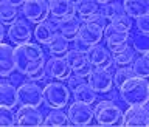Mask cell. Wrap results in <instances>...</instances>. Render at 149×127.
Listing matches in <instances>:
<instances>
[{
	"label": "cell",
	"mask_w": 149,
	"mask_h": 127,
	"mask_svg": "<svg viewBox=\"0 0 149 127\" xmlns=\"http://www.w3.org/2000/svg\"><path fill=\"white\" fill-rule=\"evenodd\" d=\"M17 99L20 105H30V107H40L44 102V92L42 87L36 82H23L17 87Z\"/></svg>",
	"instance_id": "cell-6"
},
{
	"label": "cell",
	"mask_w": 149,
	"mask_h": 127,
	"mask_svg": "<svg viewBox=\"0 0 149 127\" xmlns=\"http://www.w3.org/2000/svg\"><path fill=\"white\" fill-rule=\"evenodd\" d=\"M100 12L107 19V20H113V19L120 17V16H123V14H124V8H123V3L112 0V2L102 3V6H101V9H100Z\"/></svg>",
	"instance_id": "cell-29"
},
{
	"label": "cell",
	"mask_w": 149,
	"mask_h": 127,
	"mask_svg": "<svg viewBox=\"0 0 149 127\" xmlns=\"http://www.w3.org/2000/svg\"><path fill=\"white\" fill-rule=\"evenodd\" d=\"M68 116L67 113H64L62 109H51V112L47 115V118H44V123L42 126H56V127H61V126H68Z\"/></svg>",
	"instance_id": "cell-27"
},
{
	"label": "cell",
	"mask_w": 149,
	"mask_h": 127,
	"mask_svg": "<svg viewBox=\"0 0 149 127\" xmlns=\"http://www.w3.org/2000/svg\"><path fill=\"white\" fill-rule=\"evenodd\" d=\"M5 36H6V30H5V25L0 22V42H3Z\"/></svg>",
	"instance_id": "cell-38"
},
{
	"label": "cell",
	"mask_w": 149,
	"mask_h": 127,
	"mask_svg": "<svg viewBox=\"0 0 149 127\" xmlns=\"http://www.w3.org/2000/svg\"><path fill=\"white\" fill-rule=\"evenodd\" d=\"M86 22H92V23H95V25H98L100 28H102V30H104V28L107 26V23H109V20H107V19H106L104 16H102V14H101L100 11L95 12L90 19H87Z\"/></svg>",
	"instance_id": "cell-34"
},
{
	"label": "cell",
	"mask_w": 149,
	"mask_h": 127,
	"mask_svg": "<svg viewBox=\"0 0 149 127\" xmlns=\"http://www.w3.org/2000/svg\"><path fill=\"white\" fill-rule=\"evenodd\" d=\"M130 68H132V71H134L135 76L148 79L149 78V53L140 54L138 58H135Z\"/></svg>",
	"instance_id": "cell-28"
},
{
	"label": "cell",
	"mask_w": 149,
	"mask_h": 127,
	"mask_svg": "<svg viewBox=\"0 0 149 127\" xmlns=\"http://www.w3.org/2000/svg\"><path fill=\"white\" fill-rule=\"evenodd\" d=\"M42 92H44V102L50 109H64L68 105L72 98L70 88L62 81L48 82L42 88Z\"/></svg>",
	"instance_id": "cell-3"
},
{
	"label": "cell",
	"mask_w": 149,
	"mask_h": 127,
	"mask_svg": "<svg viewBox=\"0 0 149 127\" xmlns=\"http://www.w3.org/2000/svg\"><path fill=\"white\" fill-rule=\"evenodd\" d=\"M45 74L54 81H67V78L72 74V68L68 67L65 58L54 56L45 62Z\"/></svg>",
	"instance_id": "cell-12"
},
{
	"label": "cell",
	"mask_w": 149,
	"mask_h": 127,
	"mask_svg": "<svg viewBox=\"0 0 149 127\" xmlns=\"http://www.w3.org/2000/svg\"><path fill=\"white\" fill-rule=\"evenodd\" d=\"M56 34H58V20L56 19H45L44 22L36 23V28L33 31L36 42L40 45H48Z\"/></svg>",
	"instance_id": "cell-15"
},
{
	"label": "cell",
	"mask_w": 149,
	"mask_h": 127,
	"mask_svg": "<svg viewBox=\"0 0 149 127\" xmlns=\"http://www.w3.org/2000/svg\"><path fill=\"white\" fill-rule=\"evenodd\" d=\"M47 2H48V3H50V2H53V0H47Z\"/></svg>",
	"instance_id": "cell-43"
},
{
	"label": "cell",
	"mask_w": 149,
	"mask_h": 127,
	"mask_svg": "<svg viewBox=\"0 0 149 127\" xmlns=\"http://www.w3.org/2000/svg\"><path fill=\"white\" fill-rule=\"evenodd\" d=\"M102 37L106 39V46L109 48L110 53H115L121 48H124L129 42V30H126L123 25H120L118 22L110 20L104 28Z\"/></svg>",
	"instance_id": "cell-5"
},
{
	"label": "cell",
	"mask_w": 149,
	"mask_h": 127,
	"mask_svg": "<svg viewBox=\"0 0 149 127\" xmlns=\"http://www.w3.org/2000/svg\"><path fill=\"white\" fill-rule=\"evenodd\" d=\"M132 76H134L132 68L130 67H121L120 70H116V71L113 73V85L120 87L124 81H127V79L132 78Z\"/></svg>",
	"instance_id": "cell-33"
},
{
	"label": "cell",
	"mask_w": 149,
	"mask_h": 127,
	"mask_svg": "<svg viewBox=\"0 0 149 127\" xmlns=\"http://www.w3.org/2000/svg\"><path fill=\"white\" fill-rule=\"evenodd\" d=\"M96 3H100V5H102V3H107V2H112V0H95Z\"/></svg>",
	"instance_id": "cell-40"
},
{
	"label": "cell",
	"mask_w": 149,
	"mask_h": 127,
	"mask_svg": "<svg viewBox=\"0 0 149 127\" xmlns=\"http://www.w3.org/2000/svg\"><path fill=\"white\" fill-rule=\"evenodd\" d=\"M72 96H73L74 101L84 102V104H90V105H92L93 102L96 101L98 93L93 90V88L88 85V84L82 82V84H79L76 88H73V90H72Z\"/></svg>",
	"instance_id": "cell-23"
},
{
	"label": "cell",
	"mask_w": 149,
	"mask_h": 127,
	"mask_svg": "<svg viewBox=\"0 0 149 127\" xmlns=\"http://www.w3.org/2000/svg\"><path fill=\"white\" fill-rule=\"evenodd\" d=\"M22 14L28 22L40 23L50 16V5L47 0H26L22 5Z\"/></svg>",
	"instance_id": "cell-7"
},
{
	"label": "cell",
	"mask_w": 149,
	"mask_h": 127,
	"mask_svg": "<svg viewBox=\"0 0 149 127\" xmlns=\"http://www.w3.org/2000/svg\"><path fill=\"white\" fill-rule=\"evenodd\" d=\"M6 36L9 37V40H11L14 45H20V44H25V42L31 40L33 30L25 20L16 19V20L9 25L8 31H6Z\"/></svg>",
	"instance_id": "cell-14"
},
{
	"label": "cell",
	"mask_w": 149,
	"mask_h": 127,
	"mask_svg": "<svg viewBox=\"0 0 149 127\" xmlns=\"http://www.w3.org/2000/svg\"><path fill=\"white\" fill-rule=\"evenodd\" d=\"M67 116H68V123L72 126L86 127V126H90L93 121V109L90 107V104L74 101L68 107Z\"/></svg>",
	"instance_id": "cell-9"
},
{
	"label": "cell",
	"mask_w": 149,
	"mask_h": 127,
	"mask_svg": "<svg viewBox=\"0 0 149 127\" xmlns=\"http://www.w3.org/2000/svg\"><path fill=\"white\" fill-rule=\"evenodd\" d=\"M6 2H9L11 5H14V6H22L26 0H6Z\"/></svg>",
	"instance_id": "cell-39"
},
{
	"label": "cell",
	"mask_w": 149,
	"mask_h": 127,
	"mask_svg": "<svg viewBox=\"0 0 149 127\" xmlns=\"http://www.w3.org/2000/svg\"><path fill=\"white\" fill-rule=\"evenodd\" d=\"M130 46L135 50L137 54H144L149 53V33H135L130 40Z\"/></svg>",
	"instance_id": "cell-30"
},
{
	"label": "cell",
	"mask_w": 149,
	"mask_h": 127,
	"mask_svg": "<svg viewBox=\"0 0 149 127\" xmlns=\"http://www.w3.org/2000/svg\"><path fill=\"white\" fill-rule=\"evenodd\" d=\"M93 119L100 126H104V127L120 126L123 123V112L115 102L101 101L98 102L95 110H93Z\"/></svg>",
	"instance_id": "cell-4"
},
{
	"label": "cell",
	"mask_w": 149,
	"mask_h": 127,
	"mask_svg": "<svg viewBox=\"0 0 149 127\" xmlns=\"http://www.w3.org/2000/svg\"><path fill=\"white\" fill-rule=\"evenodd\" d=\"M70 2H72V3H73V5H78V3H79V2H81V0H70Z\"/></svg>",
	"instance_id": "cell-41"
},
{
	"label": "cell",
	"mask_w": 149,
	"mask_h": 127,
	"mask_svg": "<svg viewBox=\"0 0 149 127\" xmlns=\"http://www.w3.org/2000/svg\"><path fill=\"white\" fill-rule=\"evenodd\" d=\"M30 81L33 82H40V81H44V79L47 78V74H45V67H42L39 70H36V71H33L31 74H28L26 76Z\"/></svg>",
	"instance_id": "cell-36"
},
{
	"label": "cell",
	"mask_w": 149,
	"mask_h": 127,
	"mask_svg": "<svg viewBox=\"0 0 149 127\" xmlns=\"http://www.w3.org/2000/svg\"><path fill=\"white\" fill-rule=\"evenodd\" d=\"M17 16H19L17 6H14L6 0H0V22L3 25H11L17 19Z\"/></svg>",
	"instance_id": "cell-26"
},
{
	"label": "cell",
	"mask_w": 149,
	"mask_h": 127,
	"mask_svg": "<svg viewBox=\"0 0 149 127\" xmlns=\"http://www.w3.org/2000/svg\"><path fill=\"white\" fill-rule=\"evenodd\" d=\"M16 70L14 65V48L8 44L0 42V76L6 78Z\"/></svg>",
	"instance_id": "cell-19"
},
{
	"label": "cell",
	"mask_w": 149,
	"mask_h": 127,
	"mask_svg": "<svg viewBox=\"0 0 149 127\" xmlns=\"http://www.w3.org/2000/svg\"><path fill=\"white\" fill-rule=\"evenodd\" d=\"M135 50L130 45H126L124 48H121L115 53H112V59H113V64L116 67H129L132 65L134 59H135Z\"/></svg>",
	"instance_id": "cell-24"
},
{
	"label": "cell",
	"mask_w": 149,
	"mask_h": 127,
	"mask_svg": "<svg viewBox=\"0 0 149 127\" xmlns=\"http://www.w3.org/2000/svg\"><path fill=\"white\" fill-rule=\"evenodd\" d=\"M144 107H146V110L149 112V102H148V104H144Z\"/></svg>",
	"instance_id": "cell-42"
},
{
	"label": "cell",
	"mask_w": 149,
	"mask_h": 127,
	"mask_svg": "<svg viewBox=\"0 0 149 127\" xmlns=\"http://www.w3.org/2000/svg\"><path fill=\"white\" fill-rule=\"evenodd\" d=\"M123 8L127 16L137 19L144 14H149V0H124Z\"/></svg>",
	"instance_id": "cell-21"
},
{
	"label": "cell",
	"mask_w": 149,
	"mask_h": 127,
	"mask_svg": "<svg viewBox=\"0 0 149 127\" xmlns=\"http://www.w3.org/2000/svg\"><path fill=\"white\" fill-rule=\"evenodd\" d=\"M64 56H65V60H67L68 67L72 68V71L74 74H78L81 78H87V74L92 70V65L87 60L86 51L74 48V50H68Z\"/></svg>",
	"instance_id": "cell-11"
},
{
	"label": "cell",
	"mask_w": 149,
	"mask_h": 127,
	"mask_svg": "<svg viewBox=\"0 0 149 127\" xmlns=\"http://www.w3.org/2000/svg\"><path fill=\"white\" fill-rule=\"evenodd\" d=\"M137 30L141 33H149V14L137 17Z\"/></svg>",
	"instance_id": "cell-35"
},
{
	"label": "cell",
	"mask_w": 149,
	"mask_h": 127,
	"mask_svg": "<svg viewBox=\"0 0 149 127\" xmlns=\"http://www.w3.org/2000/svg\"><path fill=\"white\" fill-rule=\"evenodd\" d=\"M17 104V88L9 82H0V105L13 109Z\"/></svg>",
	"instance_id": "cell-22"
},
{
	"label": "cell",
	"mask_w": 149,
	"mask_h": 127,
	"mask_svg": "<svg viewBox=\"0 0 149 127\" xmlns=\"http://www.w3.org/2000/svg\"><path fill=\"white\" fill-rule=\"evenodd\" d=\"M47 46H48L50 53L53 56H64L68 51V39H65L64 36H61L58 33Z\"/></svg>",
	"instance_id": "cell-31"
},
{
	"label": "cell",
	"mask_w": 149,
	"mask_h": 127,
	"mask_svg": "<svg viewBox=\"0 0 149 127\" xmlns=\"http://www.w3.org/2000/svg\"><path fill=\"white\" fill-rule=\"evenodd\" d=\"M123 126L127 127H148L149 126V112L144 105H129L123 113Z\"/></svg>",
	"instance_id": "cell-13"
},
{
	"label": "cell",
	"mask_w": 149,
	"mask_h": 127,
	"mask_svg": "<svg viewBox=\"0 0 149 127\" xmlns=\"http://www.w3.org/2000/svg\"><path fill=\"white\" fill-rule=\"evenodd\" d=\"M14 65L19 74L28 76L33 71L45 67V53L42 50L40 44H25L14 46Z\"/></svg>",
	"instance_id": "cell-1"
},
{
	"label": "cell",
	"mask_w": 149,
	"mask_h": 127,
	"mask_svg": "<svg viewBox=\"0 0 149 127\" xmlns=\"http://www.w3.org/2000/svg\"><path fill=\"white\" fill-rule=\"evenodd\" d=\"M82 82H86V81H84V78L78 76V74H73V76L70 74V76L67 78V84H68L67 87L70 88V90H73V88H76V87L79 85V84H82Z\"/></svg>",
	"instance_id": "cell-37"
},
{
	"label": "cell",
	"mask_w": 149,
	"mask_h": 127,
	"mask_svg": "<svg viewBox=\"0 0 149 127\" xmlns=\"http://www.w3.org/2000/svg\"><path fill=\"white\" fill-rule=\"evenodd\" d=\"M74 11H76L78 17L82 22H86L87 19H90L95 12H98V3L95 0H81L78 5H74Z\"/></svg>",
	"instance_id": "cell-25"
},
{
	"label": "cell",
	"mask_w": 149,
	"mask_h": 127,
	"mask_svg": "<svg viewBox=\"0 0 149 127\" xmlns=\"http://www.w3.org/2000/svg\"><path fill=\"white\" fill-rule=\"evenodd\" d=\"M81 25H82V20L73 14V16H70V17L58 20V33L61 36H64L65 39H68V42L76 40Z\"/></svg>",
	"instance_id": "cell-18"
},
{
	"label": "cell",
	"mask_w": 149,
	"mask_h": 127,
	"mask_svg": "<svg viewBox=\"0 0 149 127\" xmlns=\"http://www.w3.org/2000/svg\"><path fill=\"white\" fill-rule=\"evenodd\" d=\"M86 56L88 64L92 65V68H109L112 64H113V59H112V53L109 51V48L104 45L95 44L90 45L86 50Z\"/></svg>",
	"instance_id": "cell-10"
},
{
	"label": "cell",
	"mask_w": 149,
	"mask_h": 127,
	"mask_svg": "<svg viewBox=\"0 0 149 127\" xmlns=\"http://www.w3.org/2000/svg\"><path fill=\"white\" fill-rule=\"evenodd\" d=\"M11 126H17L16 113L9 107L0 105V127H11Z\"/></svg>",
	"instance_id": "cell-32"
},
{
	"label": "cell",
	"mask_w": 149,
	"mask_h": 127,
	"mask_svg": "<svg viewBox=\"0 0 149 127\" xmlns=\"http://www.w3.org/2000/svg\"><path fill=\"white\" fill-rule=\"evenodd\" d=\"M102 33H104V30L100 28L98 25H95V23L82 22L81 28H79V33H78V40L87 46L100 44L102 39Z\"/></svg>",
	"instance_id": "cell-17"
},
{
	"label": "cell",
	"mask_w": 149,
	"mask_h": 127,
	"mask_svg": "<svg viewBox=\"0 0 149 127\" xmlns=\"http://www.w3.org/2000/svg\"><path fill=\"white\" fill-rule=\"evenodd\" d=\"M120 96L127 105H144L149 102V81L146 78L134 76L118 87Z\"/></svg>",
	"instance_id": "cell-2"
},
{
	"label": "cell",
	"mask_w": 149,
	"mask_h": 127,
	"mask_svg": "<svg viewBox=\"0 0 149 127\" xmlns=\"http://www.w3.org/2000/svg\"><path fill=\"white\" fill-rule=\"evenodd\" d=\"M48 5H50L51 17L56 19V20L70 17L76 12L74 11V5L70 2V0H53V2H50Z\"/></svg>",
	"instance_id": "cell-20"
},
{
	"label": "cell",
	"mask_w": 149,
	"mask_h": 127,
	"mask_svg": "<svg viewBox=\"0 0 149 127\" xmlns=\"http://www.w3.org/2000/svg\"><path fill=\"white\" fill-rule=\"evenodd\" d=\"M16 121H17V126L37 127V126H42V123H44V116H42L37 107L22 105L19 107L16 113Z\"/></svg>",
	"instance_id": "cell-16"
},
{
	"label": "cell",
	"mask_w": 149,
	"mask_h": 127,
	"mask_svg": "<svg viewBox=\"0 0 149 127\" xmlns=\"http://www.w3.org/2000/svg\"><path fill=\"white\" fill-rule=\"evenodd\" d=\"M87 84L96 93H109L113 87V74L106 68H92L87 74Z\"/></svg>",
	"instance_id": "cell-8"
}]
</instances>
